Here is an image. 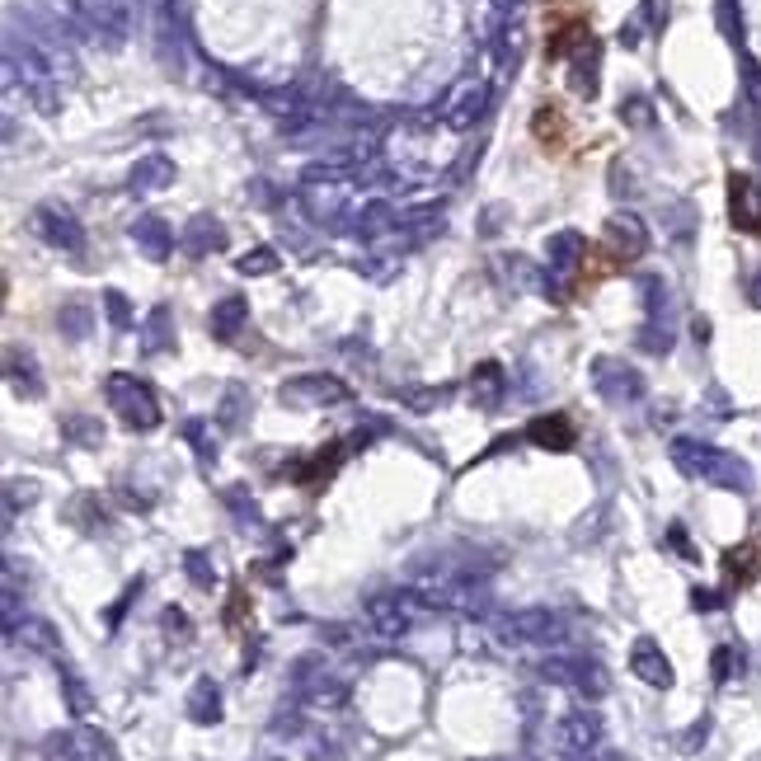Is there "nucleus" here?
Masks as SVG:
<instances>
[{
	"mask_svg": "<svg viewBox=\"0 0 761 761\" xmlns=\"http://www.w3.org/2000/svg\"><path fill=\"white\" fill-rule=\"evenodd\" d=\"M545 249H550V268H555V273H569V268H578L588 240H583L578 231H560V235H550V240H545Z\"/></svg>",
	"mask_w": 761,
	"mask_h": 761,
	"instance_id": "nucleus-30",
	"label": "nucleus"
},
{
	"mask_svg": "<svg viewBox=\"0 0 761 761\" xmlns=\"http://www.w3.org/2000/svg\"><path fill=\"white\" fill-rule=\"evenodd\" d=\"M127 240L141 249V259H151V264H165L170 259V249H174V235L170 226H165V217H156V212H141V217H132V226H127Z\"/></svg>",
	"mask_w": 761,
	"mask_h": 761,
	"instance_id": "nucleus-13",
	"label": "nucleus"
},
{
	"mask_svg": "<svg viewBox=\"0 0 761 761\" xmlns=\"http://www.w3.org/2000/svg\"><path fill=\"white\" fill-rule=\"evenodd\" d=\"M104 311H109V325L118 329V334H127V329L137 325V320H132V306H127V296L118 292V287H109V292H104Z\"/></svg>",
	"mask_w": 761,
	"mask_h": 761,
	"instance_id": "nucleus-40",
	"label": "nucleus"
},
{
	"mask_svg": "<svg viewBox=\"0 0 761 761\" xmlns=\"http://www.w3.org/2000/svg\"><path fill=\"white\" fill-rule=\"evenodd\" d=\"M621 118H630V123H649V104H644V99H625L621 104Z\"/></svg>",
	"mask_w": 761,
	"mask_h": 761,
	"instance_id": "nucleus-46",
	"label": "nucleus"
},
{
	"mask_svg": "<svg viewBox=\"0 0 761 761\" xmlns=\"http://www.w3.org/2000/svg\"><path fill=\"white\" fill-rule=\"evenodd\" d=\"M691 602H696V611H710V606H719V597H715V592H691Z\"/></svg>",
	"mask_w": 761,
	"mask_h": 761,
	"instance_id": "nucleus-50",
	"label": "nucleus"
},
{
	"mask_svg": "<svg viewBox=\"0 0 761 761\" xmlns=\"http://www.w3.org/2000/svg\"><path fill=\"white\" fill-rule=\"evenodd\" d=\"M160 630H165L170 639H193V625H188V616L179 611V606H170V611L160 616Z\"/></svg>",
	"mask_w": 761,
	"mask_h": 761,
	"instance_id": "nucleus-43",
	"label": "nucleus"
},
{
	"mask_svg": "<svg viewBox=\"0 0 761 761\" xmlns=\"http://www.w3.org/2000/svg\"><path fill=\"white\" fill-rule=\"evenodd\" d=\"M141 329V353H170L174 348V315H170V306H156V311L146 315V325H137Z\"/></svg>",
	"mask_w": 761,
	"mask_h": 761,
	"instance_id": "nucleus-27",
	"label": "nucleus"
},
{
	"mask_svg": "<svg viewBox=\"0 0 761 761\" xmlns=\"http://www.w3.org/2000/svg\"><path fill=\"white\" fill-rule=\"evenodd\" d=\"M292 691H296V700L311 705V710H339L343 700H348V677L329 672L315 653H306V658L292 663Z\"/></svg>",
	"mask_w": 761,
	"mask_h": 761,
	"instance_id": "nucleus-3",
	"label": "nucleus"
},
{
	"mask_svg": "<svg viewBox=\"0 0 761 761\" xmlns=\"http://www.w3.org/2000/svg\"><path fill=\"white\" fill-rule=\"evenodd\" d=\"M339 461H343V447H329L325 456H315L311 466H292V480L296 484H315V480H329L334 470H339Z\"/></svg>",
	"mask_w": 761,
	"mask_h": 761,
	"instance_id": "nucleus-33",
	"label": "nucleus"
},
{
	"mask_svg": "<svg viewBox=\"0 0 761 761\" xmlns=\"http://www.w3.org/2000/svg\"><path fill=\"white\" fill-rule=\"evenodd\" d=\"M184 437L193 442V451H198L202 466H212V461H217V442H212V423H207V419H188Z\"/></svg>",
	"mask_w": 761,
	"mask_h": 761,
	"instance_id": "nucleus-38",
	"label": "nucleus"
},
{
	"mask_svg": "<svg viewBox=\"0 0 761 761\" xmlns=\"http://www.w3.org/2000/svg\"><path fill=\"white\" fill-rule=\"evenodd\" d=\"M672 466L682 470L686 480L719 484V489H733V494H747V489H752V470H747L738 456L710 447V442H700V437H677V442H672Z\"/></svg>",
	"mask_w": 761,
	"mask_h": 761,
	"instance_id": "nucleus-1",
	"label": "nucleus"
},
{
	"mask_svg": "<svg viewBox=\"0 0 761 761\" xmlns=\"http://www.w3.org/2000/svg\"><path fill=\"white\" fill-rule=\"evenodd\" d=\"M494 268H498V278L508 282L513 292H541V287H545L541 268L531 264V259H522V254H498Z\"/></svg>",
	"mask_w": 761,
	"mask_h": 761,
	"instance_id": "nucleus-24",
	"label": "nucleus"
},
{
	"mask_svg": "<svg viewBox=\"0 0 761 761\" xmlns=\"http://www.w3.org/2000/svg\"><path fill=\"white\" fill-rule=\"evenodd\" d=\"M5 381H10V390L24 395V400H38V395H43V376H38L29 353H19V348L5 353Z\"/></svg>",
	"mask_w": 761,
	"mask_h": 761,
	"instance_id": "nucleus-23",
	"label": "nucleus"
},
{
	"mask_svg": "<svg viewBox=\"0 0 761 761\" xmlns=\"http://www.w3.org/2000/svg\"><path fill=\"white\" fill-rule=\"evenodd\" d=\"M184 574L193 588H212L217 583V564H212L207 550H184Z\"/></svg>",
	"mask_w": 761,
	"mask_h": 761,
	"instance_id": "nucleus-35",
	"label": "nucleus"
},
{
	"mask_svg": "<svg viewBox=\"0 0 761 761\" xmlns=\"http://www.w3.org/2000/svg\"><path fill=\"white\" fill-rule=\"evenodd\" d=\"M245 325H249L245 296H226V301H217V306H212V315H207V334H212L217 343H231Z\"/></svg>",
	"mask_w": 761,
	"mask_h": 761,
	"instance_id": "nucleus-21",
	"label": "nucleus"
},
{
	"mask_svg": "<svg viewBox=\"0 0 761 761\" xmlns=\"http://www.w3.org/2000/svg\"><path fill=\"white\" fill-rule=\"evenodd\" d=\"M494 635L503 644H560L564 621L550 606H527V611H513V616H498Z\"/></svg>",
	"mask_w": 761,
	"mask_h": 761,
	"instance_id": "nucleus-6",
	"label": "nucleus"
},
{
	"mask_svg": "<svg viewBox=\"0 0 761 761\" xmlns=\"http://www.w3.org/2000/svg\"><path fill=\"white\" fill-rule=\"evenodd\" d=\"M43 757L47 761H113V747L104 733H94V729H66V733H52V738H47Z\"/></svg>",
	"mask_w": 761,
	"mask_h": 761,
	"instance_id": "nucleus-12",
	"label": "nucleus"
},
{
	"mask_svg": "<svg viewBox=\"0 0 761 761\" xmlns=\"http://www.w3.org/2000/svg\"><path fill=\"white\" fill-rule=\"evenodd\" d=\"M245 390L240 386H231L226 390V400H221V409H217V428H226V433H235L240 423H245Z\"/></svg>",
	"mask_w": 761,
	"mask_h": 761,
	"instance_id": "nucleus-39",
	"label": "nucleus"
},
{
	"mask_svg": "<svg viewBox=\"0 0 761 761\" xmlns=\"http://www.w3.org/2000/svg\"><path fill=\"white\" fill-rule=\"evenodd\" d=\"M423 611H428V606H423V597L414 588H395V592H376V597H367V625H372L381 639L409 635V630L419 625Z\"/></svg>",
	"mask_w": 761,
	"mask_h": 761,
	"instance_id": "nucleus-4",
	"label": "nucleus"
},
{
	"mask_svg": "<svg viewBox=\"0 0 761 761\" xmlns=\"http://www.w3.org/2000/svg\"><path fill=\"white\" fill-rule=\"evenodd\" d=\"M630 672H635L639 682H649V686H672V663H668V653L658 649L649 635L635 639V649H630Z\"/></svg>",
	"mask_w": 761,
	"mask_h": 761,
	"instance_id": "nucleus-18",
	"label": "nucleus"
},
{
	"mask_svg": "<svg viewBox=\"0 0 761 761\" xmlns=\"http://www.w3.org/2000/svg\"><path fill=\"white\" fill-rule=\"evenodd\" d=\"M522 437H527L531 447H541V451H574V442H578L574 423L564 419V414H541V419H531Z\"/></svg>",
	"mask_w": 761,
	"mask_h": 761,
	"instance_id": "nucleus-17",
	"label": "nucleus"
},
{
	"mask_svg": "<svg viewBox=\"0 0 761 761\" xmlns=\"http://www.w3.org/2000/svg\"><path fill=\"white\" fill-rule=\"evenodd\" d=\"M85 15H90V24H94V38L123 43L127 24H132V5H127V0H85Z\"/></svg>",
	"mask_w": 761,
	"mask_h": 761,
	"instance_id": "nucleus-16",
	"label": "nucleus"
},
{
	"mask_svg": "<svg viewBox=\"0 0 761 761\" xmlns=\"http://www.w3.org/2000/svg\"><path fill=\"white\" fill-rule=\"evenodd\" d=\"M729 672H733V649H715V677L729 682Z\"/></svg>",
	"mask_w": 761,
	"mask_h": 761,
	"instance_id": "nucleus-48",
	"label": "nucleus"
},
{
	"mask_svg": "<svg viewBox=\"0 0 761 761\" xmlns=\"http://www.w3.org/2000/svg\"><path fill=\"white\" fill-rule=\"evenodd\" d=\"M606 249L616 254V259H639L644 249H649V231H644V221L635 212H616V217L606 221Z\"/></svg>",
	"mask_w": 761,
	"mask_h": 761,
	"instance_id": "nucleus-15",
	"label": "nucleus"
},
{
	"mask_svg": "<svg viewBox=\"0 0 761 761\" xmlns=\"http://www.w3.org/2000/svg\"><path fill=\"white\" fill-rule=\"evenodd\" d=\"M179 245L193 254V259H202V254H212V249L226 245V226H221L212 212H198V217L184 226V235H179Z\"/></svg>",
	"mask_w": 761,
	"mask_h": 761,
	"instance_id": "nucleus-20",
	"label": "nucleus"
},
{
	"mask_svg": "<svg viewBox=\"0 0 761 761\" xmlns=\"http://www.w3.org/2000/svg\"><path fill=\"white\" fill-rule=\"evenodd\" d=\"M15 639H24V649L43 653V658H52V663H62V635H57V625L43 621V616H24Z\"/></svg>",
	"mask_w": 761,
	"mask_h": 761,
	"instance_id": "nucleus-22",
	"label": "nucleus"
},
{
	"mask_svg": "<svg viewBox=\"0 0 761 761\" xmlns=\"http://www.w3.org/2000/svg\"><path fill=\"white\" fill-rule=\"evenodd\" d=\"M447 395H451V386H419V390H404V404H409L414 414H428V409H437Z\"/></svg>",
	"mask_w": 761,
	"mask_h": 761,
	"instance_id": "nucleus-41",
	"label": "nucleus"
},
{
	"mask_svg": "<svg viewBox=\"0 0 761 761\" xmlns=\"http://www.w3.org/2000/svg\"><path fill=\"white\" fill-rule=\"evenodd\" d=\"M588 761H621V757H616V752H592Z\"/></svg>",
	"mask_w": 761,
	"mask_h": 761,
	"instance_id": "nucleus-52",
	"label": "nucleus"
},
{
	"mask_svg": "<svg viewBox=\"0 0 761 761\" xmlns=\"http://www.w3.org/2000/svg\"><path fill=\"white\" fill-rule=\"evenodd\" d=\"M278 400L282 404H296V409H315V404H343L348 400V386L339 376L329 372H306V376H292L278 386Z\"/></svg>",
	"mask_w": 761,
	"mask_h": 761,
	"instance_id": "nucleus-11",
	"label": "nucleus"
},
{
	"mask_svg": "<svg viewBox=\"0 0 761 761\" xmlns=\"http://www.w3.org/2000/svg\"><path fill=\"white\" fill-rule=\"evenodd\" d=\"M668 541L677 545V550H682L686 560H696V550H691V541H686V531H682V527H672V531H668Z\"/></svg>",
	"mask_w": 761,
	"mask_h": 761,
	"instance_id": "nucleus-49",
	"label": "nucleus"
},
{
	"mask_svg": "<svg viewBox=\"0 0 761 761\" xmlns=\"http://www.w3.org/2000/svg\"><path fill=\"white\" fill-rule=\"evenodd\" d=\"M729 221L743 235H761V188L747 174L729 179Z\"/></svg>",
	"mask_w": 761,
	"mask_h": 761,
	"instance_id": "nucleus-14",
	"label": "nucleus"
},
{
	"mask_svg": "<svg viewBox=\"0 0 761 761\" xmlns=\"http://www.w3.org/2000/svg\"><path fill=\"white\" fill-rule=\"evenodd\" d=\"M639 343H644V348H649V353H668L672 334H668V329H663V334H658V329H649V334H639Z\"/></svg>",
	"mask_w": 761,
	"mask_h": 761,
	"instance_id": "nucleus-47",
	"label": "nucleus"
},
{
	"mask_svg": "<svg viewBox=\"0 0 761 761\" xmlns=\"http://www.w3.org/2000/svg\"><path fill=\"white\" fill-rule=\"evenodd\" d=\"M724 569H729V583H752V574H757V550L752 545H738V550H729L724 555Z\"/></svg>",
	"mask_w": 761,
	"mask_h": 761,
	"instance_id": "nucleus-36",
	"label": "nucleus"
},
{
	"mask_svg": "<svg viewBox=\"0 0 761 761\" xmlns=\"http://www.w3.org/2000/svg\"><path fill=\"white\" fill-rule=\"evenodd\" d=\"M484 113H489V85H484L480 76L456 80V85L447 90V99H442V123L456 127V132L475 127Z\"/></svg>",
	"mask_w": 761,
	"mask_h": 761,
	"instance_id": "nucleus-9",
	"label": "nucleus"
},
{
	"mask_svg": "<svg viewBox=\"0 0 761 761\" xmlns=\"http://www.w3.org/2000/svg\"><path fill=\"white\" fill-rule=\"evenodd\" d=\"M29 231L38 235L43 245L66 249V254L85 249V226L76 221V212H71V207H57V202H47V207H38V212H33Z\"/></svg>",
	"mask_w": 761,
	"mask_h": 761,
	"instance_id": "nucleus-8",
	"label": "nucleus"
},
{
	"mask_svg": "<svg viewBox=\"0 0 761 761\" xmlns=\"http://www.w3.org/2000/svg\"><path fill=\"white\" fill-rule=\"evenodd\" d=\"M235 268H240L245 278H264V273H273V268H278V254H273V249H254V254H240V259H235Z\"/></svg>",
	"mask_w": 761,
	"mask_h": 761,
	"instance_id": "nucleus-42",
	"label": "nucleus"
},
{
	"mask_svg": "<svg viewBox=\"0 0 761 761\" xmlns=\"http://www.w3.org/2000/svg\"><path fill=\"white\" fill-rule=\"evenodd\" d=\"M137 597H141V578H132V583H127V592H123V597H118V602L109 606V630H118V621H123V616H127V606L137 602Z\"/></svg>",
	"mask_w": 761,
	"mask_h": 761,
	"instance_id": "nucleus-44",
	"label": "nucleus"
},
{
	"mask_svg": "<svg viewBox=\"0 0 761 761\" xmlns=\"http://www.w3.org/2000/svg\"><path fill=\"white\" fill-rule=\"evenodd\" d=\"M90 329H94L90 301H62V311H57V334L80 343V339H90Z\"/></svg>",
	"mask_w": 761,
	"mask_h": 761,
	"instance_id": "nucleus-29",
	"label": "nucleus"
},
{
	"mask_svg": "<svg viewBox=\"0 0 761 761\" xmlns=\"http://www.w3.org/2000/svg\"><path fill=\"white\" fill-rule=\"evenodd\" d=\"M574 62H578L574 66V90L578 94H592V90H597V43H592V38L578 47Z\"/></svg>",
	"mask_w": 761,
	"mask_h": 761,
	"instance_id": "nucleus-34",
	"label": "nucleus"
},
{
	"mask_svg": "<svg viewBox=\"0 0 761 761\" xmlns=\"http://www.w3.org/2000/svg\"><path fill=\"white\" fill-rule=\"evenodd\" d=\"M188 719L202 724V729L221 719V686L212 682V677H198V682H193V691H188Z\"/></svg>",
	"mask_w": 761,
	"mask_h": 761,
	"instance_id": "nucleus-26",
	"label": "nucleus"
},
{
	"mask_svg": "<svg viewBox=\"0 0 761 761\" xmlns=\"http://www.w3.org/2000/svg\"><path fill=\"white\" fill-rule=\"evenodd\" d=\"M400 226V212L390 207V202H367V207H358V217H353V231L362 235V240H381V235H390Z\"/></svg>",
	"mask_w": 761,
	"mask_h": 761,
	"instance_id": "nucleus-28",
	"label": "nucleus"
},
{
	"mask_svg": "<svg viewBox=\"0 0 761 761\" xmlns=\"http://www.w3.org/2000/svg\"><path fill=\"white\" fill-rule=\"evenodd\" d=\"M132 193H160V188H170L174 184V160L165 156H146L132 165Z\"/></svg>",
	"mask_w": 761,
	"mask_h": 761,
	"instance_id": "nucleus-25",
	"label": "nucleus"
},
{
	"mask_svg": "<svg viewBox=\"0 0 761 761\" xmlns=\"http://www.w3.org/2000/svg\"><path fill=\"white\" fill-rule=\"evenodd\" d=\"M57 672H62L66 710H71V715H76V719H85V715H90V710H94V696H90V686L80 682V672L71 668V663H66V658H62V663H57Z\"/></svg>",
	"mask_w": 761,
	"mask_h": 761,
	"instance_id": "nucleus-31",
	"label": "nucleus"
},
{
	"mask_svg": "<svg viewBox=\"0 0 761 761\" xmlns=\"http://www.w3.org/2000/svg\"><path fill=\"white\" fill-rule=\"evenodd\" d=\"M38 503V480H10L5 484V522H15L19 508Z\"/></svg>",
	"mask_w": 761,
	"mask_h": 761,
	"instance_id": "nucleus-37",
	"label": "nucleus"
},
{
	"mask_svg": "<svg viewBox=\"0 0 761 761\" xmlns=\"http://www.w3.org/2000/svg\"><path fill=\"white\" fill-rule=\"evenodd\" d=\"M470 400L480 404L484 414H494L498 404L508 400V372H503V362H480L475 376H470Z\"/></svg>",
	"mask_w": 761,
	"mask_h": 761,
	"instance_id": "nucleus-19",
	"label": "nucleus"
},
{
	"mask_svg": "<svg viewBox=\"0 0 761 761\" xmlns=\"http://www.w3.org/2000/svg\"><path fill=\"white\" fill-rule=\"evenodd\" d=\"M104 395H109L113 414L123 419V428H132V433H156L160 428V400L141 376L113 372L109 381H104Z\"/></svg>",
	"mask_w": 761,
	"mask_h": 761,
	"instance_id": "nucleus-2",
	"label": "nucleus"
},
{
	"mask_svg": "<svg viewBox=\"0 0 761 761\" xmlns=\"http://www.w3.org/2000/svg\"><path fill=\"white\" fill-rule=\"evenodd\" d=\"M747 296H752V306H761V278H752V292Z\"/></svg>",
	"mask_w": 761,
	"mask_h": 761,
	"instance_id": "nucleus-51",
	"label": "nucleus"
},
{
	"mask_svg": "<svg viewBox=\"0 0 761 761\" xmlns=\"http://www.w3.org/2000/svg\"><path fill=\"white\" fill-rule=\"evenodd\" d=\"M541 677L550 686H569V691H578L583 700H602L606 691H611L602 663H597V658H578V653H555V658H545Z\"/></svg>",
	"mask_w": 761,
	"mask_h": 761,
	"instance_id": "nucleus-5",
	"label": "nucleus"
},
{
	"mask_svg": "<svg viewBox=\"0 0 761 761\" xmlns=\"http://www.w3.org/2000/svg\"><path fill=\"white\" fill-rule=\"evenodd\" d=\"M62 433L76 442V447H99L104 442V423L90 419V414H66L62 419Z\"/></svg>",
	"mask_w": 761,
	"mask_h": 761,
	"instance_id": "nucleus-32",
	"label": "nucleus"
},
{
	"mask_svg": "<svg viewBox=\"0 0 761 761\" xmlns=\"http://www.w3.org/2000/svg\"><path fill=\"white\" fill-rule=\"evenodd\" d=\"M639 24L663 29V24H668V0H644V5H639Z\"/></svg>",
	"mask_w": 761,
	"mask_h": 761,
	"instance_id": "nucleus-45",
	"label": "nucleus"
},
{
	"mask_svg": "<svg viewBox=\"0 0 761 761\" xmlns=\"http://www.w3.org/2000/svg\"><path fill=\"white\" fill-rule=\"evenodd\" d=\"M602 715H592V710H574V715H564L550 733V747H555V757L564 761H588L592 752H602Z\"/></svg>",
	"mask_w": 761,
	"mask_h": 761,
	"instance_id": "nucleus-7",
	"label": "nucleus"
},
{
	"mask_svg": "<svg viewBox=\"0 0 761 761\" xmlns=\"http://www.w3.org/2000/svg\"><path fill=\"white\" fill-rule=\"evenodd\" d=\"M592 390H597L606 404H635L639 395H644V376H639L630 362L592 358Z\"/></svg>",
	"mask_w": 761,
	"mask_h": 761,
	"instance_id": "nucleus-10",
	"label": "nucleus"
}]
</instances>
